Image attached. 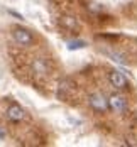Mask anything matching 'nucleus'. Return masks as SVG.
I'll list each match as a JSON object with an SVG mask.
<instances>
[{
  "instance_id": "obj_1",
  "label": "nucleus",
  "mask_w": 137,
  "mask_h": 147,
  "mask_svg": "<svg viewBox=\"0 0 137 147\" xmlns=\"http://www.w3.org/2000/svg\"><path fill=\"white\" fill-rule=\"evenodd\" d=\"M88 105H90L95 112H98V113H103L107 110H110V107H108V98H105L102 93H93V95H90Z\"/></svg>"
},
{
  "instance_id": "obj_2",
  "label": "nucleus",
  "mask_w": 137,
  "mask_h": 147,
  "mask_svg": "<svg viewBox=\"0 0 137 147\" xmlns=\"http://www.w3.org/2000/svg\"><path fill=\"white\" fill-rule=\"evenodd\" d=\"M108 81H110V85H112L113 88H117V90H125L129 86V80L125 78V74L122 73V71H117V69L110 71Z\"/></svg>"
},
{
  "instance_id": "obj_3",
  "label": "nucleus",
  "mask_w": 137,
  "mask_h": 147,
  "mask_svg": "<svg viewBox=\"0 0 137 147\" xmlns=\"http://www.w3.org/2000/svg\"><path fill=\"white\" fill-rule=\"evenodd\" d=\"M12 36H14L15 42L20 46H30L34 42V36L30 34L27 29H20V27H15L14 32H12Z\"/></svg>"
},
{
  "instance_id": "obj_4",
  "label": "nucleus",
  "mask_w": 137,
  "mask_h": 147,
  "mask_svg": "<svg viewBox=\"0 0 137 147\" xmlns=\"http://www.w3.org/2000/svg\"><path fill=\"white\" fill-rule=\"evenodd\" d=\"M108 107H110V110L112 112H115V113H122V112H125V108H127V102H125V98L122 96V95H112L110 98H108Z\"/></svg>"
},
{
  "instance_id": "obj_5",
  "label": "nucleus",
  "mask_w": 137,
  "mask_h": 147,
  "mask_svg": "<svg viewBox=\"0 0 137 147\" xmlns=\"http://www.w3.org/2000/svg\"><path fill=\"white\" fill-rule=\"evenodd\" d=\"M5 115L7 118L10 120V122H22L24 118H26V112L22 110V107H19L17 103H12L9 108H7V112H5Z\"/></svg>"
},
{
  "instance_id": "obj_6",
  "label": "nucleus",
  "mask_w": 137,
  "mask_h": 147,
  "mask_svg": "<svg viewBox=\"0 0 137 147\" xmlns=\"http://www.w3.org/2000/svg\"><path fill=\"white\" fill-rule=\"evenodd\" d=\"M59 24L63 27H66V29L70 30H80V24H78V20H76L75 17H71V15H64V17H61Z\"/></svg>"
},
{
  "instance_id": "obj_7",
  "label": "nucleus",
  "mask_w": 137,
  "mask_h": 147,
  "mask_svg": "<svg viewBox=\"0 0 137 147\" xmlns=\"http://www.w3.org/2000/svg\"><path fill=\"white\" fill-rule=\"evenodd\" d=\"M85 46H86L85 41H71V42H68V49L70 51H75V49H81Z\"/></svg>"
},
{
  "instance_id": "obj_8",
  "label": "nucleus",
  "mask_w": 137,
  "mask_h": 147,
  "mask_svg": "<svg viewBox=\"0 0 137 147\" xmlns=\"http://www.w3.org/2000/svg\"><path fill=\"white\" fill-rule=\"evenodd\" d=\"M3 137H5V134H3V130H2V129H0V139H3Z\"/></svg>"
}]
</instances>
